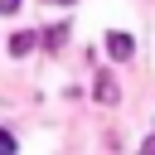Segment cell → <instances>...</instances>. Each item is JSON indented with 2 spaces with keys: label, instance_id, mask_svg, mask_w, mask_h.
<instances>
[{
  "label": "cell",
  "instance_id": "cell-1",
  "mask_svg": "<svg viewBox=\"0 0 155 155\" xmlns=\"http://www.w3.org/2000/svg\"><path fill=\"white\" fill-rule=\"evenodd\" d=\"M107 53H111L116 63H126V58L136 53V39H131V34H107Z\"/></svg>",
  "mask_w": 155,
  "mask_h": 155
},
{
  "label": "cell",
  "instance_id": "cell-2",
  "mask_svg": "<svg viewBox=\"0 0 155 155\" xmlns=\"http://www.w3.org/2000/svg\"><path fill=\"white\" fill-rule=\"evenodd\" d=\"M34 44H39V34H15V39H10V53H15V58H24Z\"/></svg>",
  "mask_w": 155,
  "mask_h": 155
},
{
  "label": "cell",
  "instance_id": "cell-3",
  "mask_svg": "<svg viewBox=\"0 0 155 155\" xmlns=\"http://www.w3.org/2000/svg\"><path fill=\"white\" fill-rule=\"evenodd\" d=\"M97 102H116V82L111 78H97Z\"/></svg>",
  "mask_w": 155,
  "mask_h": 155
},
{
  "label": "cell",
  "instance_id": "cell-4",
  "mask_svg": "<svg viewBox=\"0 0 155 155\" xmlns=\"http://www.w3.org/2000/svg\"><path fill=\"white\" fill-rule=\"evenodd\" d=\"M140 150H145V155H155V136H145V140H140Z\"/></svg>",
  "mask_w": 155,
  "mask_h": 155
},
{
  "label": "cell",
  "instance_id": "cell-5",
  "mask_svg": "<svg viewBox=\"0 0 155 155\" xmlns=\"http://www.w3.org/2000/svg\"><path fill=\"white\" fill-rule=\"evenodd\" d=\"M0 10H5V15H15V10H19V0H0Z\"/></svg>",
  "mask_w": 155,
  "mask_h": 155
},
{
  "label": "cell",
  "instance_id": "cell-6",
  "mask_svg": "<svg viewBox=\"0 0 155 155\" xmlns=\"http://www.w3.org/2000/svg\"><path fill=\"white\" fill-rule=\"evenodd\" d=\"M44 5H78V0H44Z\"/></svg>",
  "mask_w": 155,
  "mask_h": 155
}]
</instances>
